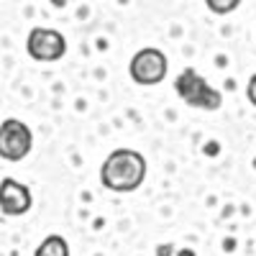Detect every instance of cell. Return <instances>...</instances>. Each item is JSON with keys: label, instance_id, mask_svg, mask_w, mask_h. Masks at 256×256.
<instances>
[{"label": "cell", "instance_id": "1", "mask_svg": "<svg viewBox=\"0 0 256 256\" xmlns=\"http://www.w3.org/2000/svg\"><path fill=\"white\" fill-rule=\"evenodd\" d=\"M148 172L146 156L136 148H116L105 156L100 164V184L108 192H118V195H128L136 192Z\"/></svg>", "mask_w": 256, "mask_h": 256}, {"label": "cell", "instance_id": "2", "mask_svg": "<svg viewBox=\"0 0 256 256\" xmlns=\"http://www.w3.org/2000/svg\"><path fill=\"white\" fill-rule=\"evenodd\" d=\"M174 90L182 98V102H187L190 108H198V110H218L223 105V92L210 88L208 80L202 74H198V70H182L177 82H174Z\"/></svg>", "mask_w": 256, "mask_h": 256}, {"label": "cell", "instance_id": "3", "mask_svg": "<svg viewBox=\"0 0 256 256\" xmlns=\"http://www.w3.org/2000/svg\"><path fill=\"white\" fill-rule=\"evenodd\" d=\"M166 72H169V59L156 46L138 49L131 56V62H128V74H131V80L136 84H141V88H152V84L164 82Z\"/></svg>", "mask_w": 256, "mask_h": 256}, {"label": "cell", "instance_id": "4", "mask_svg": "<svg viewBox=\"0 0 256 256\" xmlns=\"http://www.w3.org/2000/svg\"><path fill=\"white\" fill-rule=\"evenodd\" d=\"M34 148V131L18 118H6L0 123V159L24 162Z\"/></svg>", "mask_w": 256, "mask_h": 256}, {"label": "cell", "instance_id": "5", "mask_svg": "<svg viewBox=\"0 0 256 256\" xmlns=\"http://www.w3.org/2000/svg\"><path fill=\"white\" fill-rule=\"evenodd\" d=\"M26 52L34 62H59L67 54V38L56 28L36 26L26 36Z\"/></svg>", "mask_w": 256, "mask_h": 256}, {"label": "cell", "instance_id": "6", "mask_svg": "<svg viewBox=\"0 0 256 256\" xmlns=\"http://www.w3.org/2000/svg\"><path fill=\"white\" fill-rule=\"evenodd\" d=\"M34 208V195L28 184L18 182L13 177H6L0 182V212L8 218H20Z\"/></svg>", "mask_w": 256, "mask_h": 256}, {"label": "cell", "instance_id": "7", "mask_svg": "<svg viewBox=\"0 0 256 256\" xmlns=\"http://www.w3.org/2000/svg\"><path fill=\"white\" fill-rule=\"evenodd\" d=\"M34 256H72V251H70L67 238L59 236V233H52V236H46L36 246Z\"/></svg>", "mask_w": 256, "mask_h": 256}, {"label": "cell", "instance_id": "8", "mask_svg": "<svg viewBox=\"0 0 256 256\" xmlns=\"http://www.w3.org/2000/svg\"><path fill=\"white\" fill-rule=\"evenodd\" d=\"M205 6H208L210 13H216V16H228V13H233L241 6V0H205Z\"/></svg>", "mask_w": 256, "mask_h": 256}, {"label": "cell", "instance_id": "9", "mask_svg": "<svg viewBox=\"0 0 256 256\" xmlns=\"http://www.w3.org/2000/svg\"><path fill=\"white\" fill-rule=\"evenodd\" d=\"M246 98H248V102L256 108V72L248 77V84H246Z\"/></svg>", "mask_w": 256, "mask_h": 256}, {"label": "cell", "instance_id": "10", "mask_svg": "<svg viewBox=\"0 0 256 256\" xmlns=\"http://www.w3.org/2000/svg\"><path fill=\"white\" fill-rule=\"evenodd\" d=\"M172 254H174V246L172 244H162L156 248V256H172Z\"/></svg>", "mask_w": 256, "mask_h": 256}, {"label": "cell", "instance_id": "11", "mask_svg": "<svg viewBox=\"0 0 256 256\" xmlns=\"http://www.w3.org/2000/svg\"><path fill=\"white\" fill-rule=\"evenodd\" d=\"M177 256H198V251H195V248H190V246H184V248L177 251Z\"/></svg>", "mask_w": 256, "mask_h": 256}, {"label": "cell", "instance_id": "12", "mask_svg": "<svg viewBox=\"0 0 256 256\" xmlns=\"http://www.w3.org/2000/svg\"><path fill=\"white\" fill-rule=\"evenodd\" d=\"M49 3H52L54 8H67V6L72 3V0H49Z\"/></svg>", "mask_w": 256, "mask_h": 256}]
</instances>
